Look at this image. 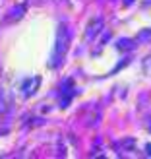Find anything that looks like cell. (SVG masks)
<instances>
[{"label":"cell","instance_id":"6","mask_svg":"<svg viewBox=\"0 0 151 159\" xmlns=\"http://www.w3.org/2000/svg\"><path fill=\"white\" fill-rule=\"evenodd\" d=\"M132 47V41H128V39H120L118 41V49H130Z\"/></svg>","mask_w":151,"mask_h":159},{"label":"cell","instance_id":"4","mask_svg":"<svg viewBox=\"0 0 151 159\" xmlns=\"http://www.w3.org/2000/svg\"><path fill=\"white\" fill-rule=\"evenodd\" d=\"M25 14V4H18V6H14L10 12H8V16H6V21H16V20H20L21 16Z\"/></svg>","mask_w":151,"mask_h":159},{"label":"cell","instance_id":"5","mask_svg":"<svg viewBox=\"0 0 151 159\" xmlns=\"http://www.w3.org/2000/svg\"><path fill=\"white\" fill-rule=\"evenodd\" d=\"M6 113V93L0 89V115Z\"/></svg>","mask_w":151,"mask_h":159},{"label":"cell","instance_id":"2","mask_svg":"<svg viewBox=\"0 0 151 159\" xmlns=\"http://www.w3.org/2000/svg\"><path fill=\"white\" fill-rule=\"evenodd\" d=\"M101 29H103V20H101V18H93L89 23H87V29H85V41H93V39L101 33Z\"/></svg>","mask_w":151,"mask_h":159},{"label":"cell","instance_id":"1","mask_svg":"<svg viewBox=\"0 0 151 159\" xmlns=\"http://www.w3.org/2000/svg\"><path fill=\"white\" fill-rule=\"evenodd\" d=\"M70 45V35H68V27L66 23H60L56 29V39H54V49L51 52V66L52 70H58L62 66V62L66 58V51Z\"/></svg>","mask_w":151,"mask_h":159},{"label":"cell","instance_id":"3","mask_svg":"<svg viewBox=\"0 0 151 159\" xmlns=\"http://www.w3.org/2000/svg\"><path fill=\"white\" fill-rule=\"evenodd\" d=\"M39 84H41V78H39V76L25 80V82L21 84V93L25 95V97H31V95H33V93L39 89Z\"/></svg>","mask_w":151,"mask_h":159}]
</instances>
